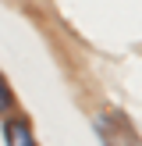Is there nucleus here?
<instances>
[{"instance_id":"nucleus-1","label":"nucleus","mask_w":142,"mask_h":146,"mask_svg":"<svg viewBox=\"0 0 142 146\" xmlns=\"http://www.w3.org/2000/svg\"><path fill=\"white\" fill-rule=\"evenodd\" d=\"M92 132L103 146H142V135L121 111H99L92 118Z\"/></svg>"},{"instance_id":"nucleus-2","label":"nucleus","mask_w":142,"mask_h":146,"mask_svg":"<svg viewBox=\"0 0 142 146\" xmlns=\"http://www.w3.org/2000/svg\"><path fill=\"white\" fill-rule=\"evenodd\" d=\"M4 139H7V146H36V135H32L25 118H7L4 121Z\"/></svg>"},{"instance_id":"nucleus-3","label":"nucleus","mask_w":142,"mask_h":146,"mask_svg":"<svg viewBox=\"0 0 142 146\" xmlns=\"http://www.w3.org/2000/svg\"><path fill=\"white\" fill-rule=\"evenodd\" d=\"M11 107H14V89H11V82L0 75V114H7Z\"/></svg>"}]
</instances>
